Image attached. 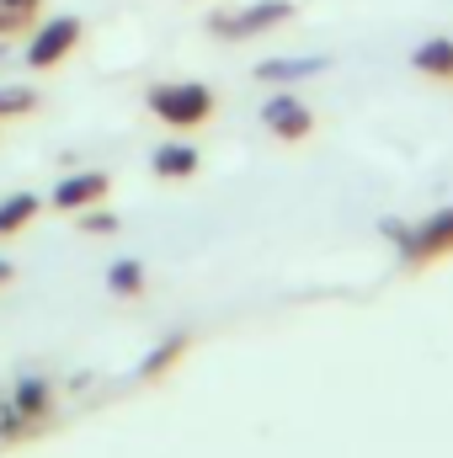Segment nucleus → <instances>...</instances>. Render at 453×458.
I'll return each instance as SVG.
<instances>
[{
  "instance_id": "f03ea898",
  "label": "nucleus",
  "mask_w": 453,
  "mask_h": 458,
  "mask_svg": "<svg viewBox=\"0 0 453 458\" xmlns=\"http://www.w3.org/2000/svg\"><path fill=\"white\" fill-rule=\"evenodd\" d=\"M150 113L160 117L166 128H203L214 107H219V97H214V86H203V81H171V86H155L150 97Z\"/></svg>"
},
{
  "instance_id": "39448f33",
  "label": "nucleus",
  "mask_w": 453,
  "mask_h": 458,
  "mask_svg": "<svg viewBox=\"0 0 453 458\" xmlns=\"http://www.w3.org/2000/svg\"><path fill=\"white\" fill-rule=\"evenodd\" d=\"M261 128H267L272 139H283V144H304V139L315 133V113H310V102H299L294 91H278V97L261 102Z\"/></svg>"
},
{
  "instance_id": "7ed1b4c3",
  "label": "nucleus",
  "mask_w": 453,
  "mask_h": 458,
  "mask_svg": "<svg viewBox=\"0 0 453 458\" xmlns=\"http://www.w3.org/2000/svg\"><path fill=\"white\" fill-rule=\"evenodd\" d=\"M288 16H294V0H256V5H245V11H219V16H209V32L225 38V43H245V38H261V32L283 27Z\"/></svg>"
},
{
  "instance_id": "4468645a",
  "label": "nucleus",
  "mask_w": 453,
  "mask_h": 458,
  "mask_svg": "<svg viewBox=\"0 0 453 458\" xmlns=\"http://www.w3.org/2000/svg\"><path fill=\"white\" fill-rule=\"evenodd\" d=\"M107 288H113V293H128V299H133V293H144V267H139V261H113Z\"/></svg>"
},
{
  "instance_id": "f257e3e1",
  "label": "nucleus",
  "mask_w": 453,
  "mask_h": 458,
  "mask_svg": "<svg viewBox=\"0 0 453 458\" xmlns=\"http://www.w3.org/2000/svg\"><path fill=\"white\" fill-rule=\"evenodd\" d=\"M384 240L400 250V267L406 272H422V267H432V261H443L453 256V208H438V214H427L422 225H400V219H384Z\"/></svg>"
},
{
  "instance_id": "f3484780",
  "label": "nucleus",
  "mask_w": 453,
  "mask_h": 458,
  "mask_svg": "<svg viewBox=\"0 0 453 458\" xmlns=\"http://www.w3.org/2000/svg\"><path fill=\"white\" fill-rule=\"evenodd\" d=\"M11 272H16V267H11V261L0 256V283H11Z\"/></svg>"
},
{
  "instance_id": "6e6552de",
  "label": "nucleus",
  "mask_w": 453,
  "mask_h": 458,
  "mask_svg": "<svg viewBox=\"0 0 453 458\" xmlns=\"http://www.w3.org/2000/svg\"><path fill=\"white\" fill-rule=\"evenodd\" d=\"M150 171L166 182H187V176H198V149L192 144H160L150 155Z\"/></svg>"
},
{
  "instance_id": "f8f14e48",
  "label": "nucleus",
  "mask_w": 453,
  "mask_h": 458,
  "mask_svg": "<svg viewBox=\"0 0 453 458\" xmlns=\"http://www.w3.org/2000/svg\"><path fill=\"white\" fill-rule=\"evenodd\" d=\"M182 352H187V336H171L166 346H155V352L144 357V368H139V378H144V384H155V378H160L166 368H176V357H182Z\"/></svg>"
},
{
  "instance_id": "20e7f679",
  "label": "nucleus",
  "mask_w": 453,
  "mask_h": 458,
  "mask_svg": "<svg viewBox=\"0 0 453 458\" xmlns=\"http://www.w3.org/2000/svg\"><path fill=\"white\" fill-rule=\"evenodd\" d=\"M75 43H81V16H48L32 32V43H27V64L32 70H54V64H64L75 54Z\"/></svg>"
},
{
  "instance_id": "9d476101",
  "label": "nucleus",
  "mask_w": 453,
  "mask_h": 458,
  "mask_svg": "<svg viewBox=\"0 0 453 458\" xmlns=\"http://www.w3.org/2000/svg\"><path fill=\"white\" fill-rule=\"evenodd\" d=\"M326 70H331L326 54H315V59H272V64L256 70V81H304V75H326Z\"/></svg>"
},
{
  "instance_id": "9b49d317",
  "label": "nucleus",
  "mask_w": 453,
  "mask_h": 458,
  "mask_svg": "<svg viewBox=\"0 0 453 458\" xmlns=\"http://www.w3.org/2000/svg\"><path fill=\"white\" fill-rule=\"evenodd\" d=\"M38 208H43V203H38L32 192H11V198L0 203V240L16 234V229H27L32 219H38Z\"/></svg>"
},
{
  "instance_id": "2eb2a0df",
  "label": "nucleus",
  "mask_w": 453,
  "mask_h": 458,
  "mask_svg": "<svg viewBox=\"0 0 453 458\" xmlns=\"http://www.w3.org/2000/svg\"><path fill=\"white\" fill-rule=\"evenodd\" d=\"M38 107V97L27 91V86H0V117H21Z\"/></svg>"
},
{
  "instance_id": "dca6fc26",
  "label": "nucleus",
  "mask_w": 453,
  "mask_h": 458,
  "mask_svg": "<svg viewBox=\"0 0 453 458\" xmlns=\"http://www.w3.org/2000/svg\"><path fill=\"white\" fill-rule=\"evenodd\" d=\"M81 229H86V234H113L117 219L113 214H86V208H81Z\"/></svg>"
},
{
  "instance_id": "0eeeda50",
  "label": "nucleus",
  "mask_w": 453,
  "mask_h": 458,
  "mask_svg": "<svg viewBox=\"0 0 453 458\" xmlns=\"http://www.w3.org/2000/svg\"><path fill=\"white\" fill-rule=\"evenodd\" d=\"M48 405H54V389H48V378H21V384L11 389V411H16L27 427H38V421L48 416Z\"/></svg>"
},
{
  "instance_id": "ddd939ff",
  "label": "nucleus",
  "mask_w": 453,
  "mask_h": 458,
  "mask_svg": "<svg viewBox=\"0 0 453 458\" xmlns=\"http://www.w3.org/2000/svg\"><path fill=\"white\" fill-rule=\"evenodd\" d=\"M38 5H43V0H0V38L21 32V27L38 16Z\"/></svg>"
},
{
  "instance_id": "423d86ee",
  "label": "nucleus",
  "mask_w": 453,
  "mask_h": 458,
  "mask_svg": "<svg viewBox=\"0 0 453 458\" xmlns=\"http://www.w3.org/2000/svg\"><path fill=\"white\" fill-rule=\"evenodd\" d=\"M107 171H81V176H64L59 187H54V208H64V214H81V208H91V203H102L107 198Z\"/></svg>"
},
{
  "instance_id": "1a4fd4ad",
  "label": "nucleus",
  "mask_w": 453,
  "mask_h": 458,
  "mask_svg": "<svg viewBox=\"0 0 453 458\" xmlns=\"http://www.w3.org/2000/svg\"><path fill=\"white\" fill-rule=\"evenodd\" d=\"M411 64H416V75H432V81H453V38H427V43H416Z\"/></svg>"
}]
</instances>
